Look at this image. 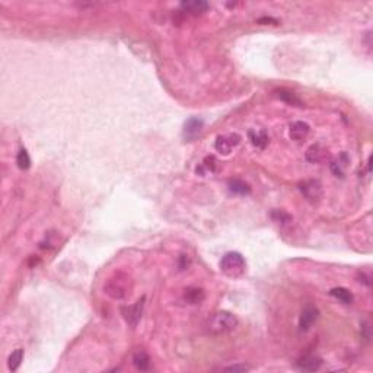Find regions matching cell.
<instances>
[{"mask_svg":"<svg viewBox=\"0 0 373 373\" xmlns=\"http://www.w3.org/2000/svg\"><path fill=\"white\" fill-rule=\"evenodd\" d=\"M300 191L302 194L309 200V201H318L322 196V185L316 179H309L300 184Z\"/></svg>","mask_w":373,"mask_h":373,"instance_id":"6","label":"cell"},{"mask_svg":"<svg viewBox=\"0 0 373 373\" xmlns=\"http://www.w3.org/2000/svg\"><path fill=\"white\" fill-rule=\"evenodd\" d=\"M133 363L139 371H147L150 368V357L144 351H137L133 356Z\"/></svg>","mask_w":373,"mask_h":373,"instance_id":"17","label":"cell"},{"mask_svg":"<svg viewBox=\"0 0 373 373\" xmlns=\"http://www.w3.org/2000/svg\"><path fill=\"white\" fill-rule=\"evenodd\" d=\"M204 299H206L204 291L199 287H190L184 293V300L190 305H200Z\"/></svg>","mask_w":373,"mask_h":373,"instance_id":"14","label":"cell"},{"mask_svg":"<svg viewBox=\"0 0 373 373\" xmlns=\"http://www.w3.org/2000/svg\"><path fill=\"white\" fill-rule=\"evenodd\" d=\"M322 366V360L316 356H305L297 362V368L306 372H316Z\"/></svg>","mask_w":373,"mask_h":373,"instance_id":"11","label":"cell"},{"mask_svg":"<svg viewBox=\"0 0 373 373\" xmlns=\"http://www.w3.org/2000/svg\"><path fill=\"white\" fill-rule=\"evenodd\" d=\"M238 327V318L226 311L216 312L210 315L206 322V328L211 334H226V332L233 331Z\"/></svg>","mask_w":373,"mask_h":373,"instance_id":"2","label":"cell"},{"mask_svg":"<svg viewBox=\"0 0 373 373\" xmlns=\"http://www.w3.org/2000/svg\"><path fill=\"white\" fill-rule=\"evenodd\" d=\"M229 190H230V193L238 194V196H247L251 193V187L242 179H230Z\"/></svg>","mask_w":373,"mask_h":373,"instance_id":"15","label":"cell"},{"mask_svg":"<svg viewBox=\"0 0 373 373\" xmlns=\"http://www.w3.org/2000/svg\"><path fill=\"white\" fill-rule=\"evenodd\" d=\"M309 131H311V127L305 121H294L289 127V134H290L291 140H296V142L306 139Z\"/></svg>","mask_w":373,"mask_h":373,"instance_id":"9","label":"cell"},{"mask_svg":"<svg viewBox=\"0 0 373 373\" xmlns=\"http://www.w3.org/2000/svg\"><path fill=\"white\" fill-rule=\"evenodd\" d=\"M143 309H144V297L140 299L139 302H136L134 305L124 306L121 308V315L125 319V322L131 327H136L137 322L140 321L142 315H143Z\"/></svg>","mask_w":373,"mask_h":373,"instance_id":"4","label":"cell"},{"mask_svg":"<svg viewBox=\"0 0 373 373\" xmlns=\"http://www.w3.org/2000/svg\"><path fill=\"white\" fill-rule=\"evenodd\" d=\"M273 217L277 220V222H282V223H286V222H290V216L283 213V211H274L273 213Z\"/></svg>","mask_w":373,"mask_h":373,"instance_id":"23","label":"cell"},{"mask_svg":"<svg viewBox=\"0 0 373 373\" xmlns=\"http://www.w3.org/2000/svg\"><path fill=\"white\" fill-rule=\"evenodd\" d=\"M190 258L187 257V255H181V258H179V268L181 270H185V268H188L190 267Z\"/></svg>","mask_w":373,"mask_h":373,"instance_id":"24","label":"cell"},{"mask_svg":"<svg viewBox=\"0 0 373 373\" xmlns=\"http://www.w3.org/2000/svg\"><path fill=\"white\" fill-rule=\"evenodd\" d=\"M318 315H319V312H318V309H316L315 306H312V305L306 306V308L302 311V314H300V318H299V328H300L302 331H308V330L316 322Z\"/></svg>","mask_w":373,"mask_h":373,"instance_id":"7","label":"cell"},{"mask_svg":"<svg viewBox=\"0 0 373 373\" xmlns=\"http://www.w3.org/2000/svg\"><path fill=\"white\" fill-rule=\"evenodd\" d=\"M223 371L226 372H247L249 371V366L247 365H233V366H229V368H225Z\"/></svg>","mask_w":373,"mask_h":373,"instance_id":"22","label":"cell"},{"mask_svg":"<svg viewBox=\"0 0 373 373\" xmlns=\"http://www.w3.org/2000/svg\"><path fill=\"white\" fill-rule=\"evenodd\" d=\"M245 258L239 252H228L220 259V270L229 277H241L245 273Z\"/></svg>","mask_w":373,"mask_h":373,"instance_id":"3","label":"cell"},{"mask_svg":"<svg viewBox=\"0 0 373 373\" xmlns=\"http://www.w3.org/2000/svg\"><path fill=\"white\" fill-rule=\"evenodd\" d=\"M181 9L188 15H201L208 9V3L204 0H187L181 3Z\"/></svg>","mask_w":373,"mask_h":373,"instance_id":"8","label":"cell"},{"mask_svg":"<svg viewBox=\"0 0 373 373\" xmlns=\"http://www.w3.org/2000/svg\"><path fill=\"white\" fill-rule=\"evenodd\" d=\"M203 168L210 171V172H214V171L217 169V161H216V158H214V156H207V158L204 159V162H203Z\"/></svg>","mask_w":373,"mask_h":373,"instance_id":"21","label":"cell"},{"mask_svg":"<svg viewBox=\"0 0 373 373\" xmlns=\"http://www.w3.org/2000/svg\"><path fill=\"white\" fill-rule=\"evenodd\" d=\"M24 360V350L22 348H16L15 351H12V354L9 356V360H7V366L12 372L18 371L21 363Z\"/></svg>","mask_w":373,"mask_h":373,"instance_id":"18","label":"cell"},{"mask_svg":"<svg viewBox=\"0 0 373 373\" xmlns=\"http://www.w3.org/2000/svg\"><path fill=\"white\" fill-rule=\"evenodd\" d=\"M330 293H331L332 297H335L337 300H340L344 305H351L353 300H354L353 293L348 290V289H344V287H335Z\"/></svg>","mask_w":373,"mask_h":373,"instance_id":"16","label":"cell"},{"mask_svg":"<svg viewBox=\"0 0 373 373\" xmlns=\"http://www.w3.org/2000/svg\"><path fill=\"white\" fill-rule=\"evenodd\" d=\"M16 164L19 166V169H22V171H27L31 166V158H29V155L25 149L19 150V153L16 156Z\"/></svg>","mask_w":373,"mask_h":373,"instance_id":"20","label":"cell"},{"mask_svg":"<svg viewBox=\"0 0 373 373\" xmlns=\"http://www.w3.org/2000/svg\"><path fill=\"white\" fill-rule=\"evenodd\" d=\"M133 290V280L124 271H115L104 283V293L114 300H124Z\"/></svg>","mask_w":373,"mask_h":373,"instance_id":"1","label":"cell"},{"mask_svg":"<svg viewBox=\"0 0 373 373\" xmlns=\"http://www.w3.org/2000/svg\"><path fill=\"white\" fill-rule=\"evenodd\" d=\"M203 127H204L203 120H200V118H190L185 123V125H184V137L188 139V140L196 139L201 133Z\"/></svg>","mask_w":373,"mask_h":373,"instance_id":"10","label":"cell"},{"mask_svg":"<svg viewBox=\"0 0 373 373\" xmlns=\"http://www.w3.org/2000/svg\"><path fill=\"white\" fill-rule=\"evenodd\" d=\"M249 140H251V143L255 146V147H258V149H265L267 147V144H268V134H267V131L265 130H251L249 131Z\"/></svg>","mask_w":373,"mask_h":373,"instance_id":"13","label":"cell"},{"mask_svg":"<svg viewBox=\"0 0 373 373\" xmlns=\"http://www.w3.org/2000/svg\"><path fill=\"white\" fill-rule=\"evenodd\" d=\"M277 96L282 99V101H285V102H287V104H290V105H302V102H300V99L293 93V92H289V90H279L277 92Z\"/></svg>","mask_w":373,"mask_h":373,"instance_id":"19","label":"cell"},{"mask_svg":"<svg viewBox=\"0 0 373 373\" xmlns=\"http://www.w3.org/2000/svg\"><path fill=\"white\" fill-rule=\"evenodd\" d=\"M327 158V150L321 144H312L306 152V159L312 164L322 162Z\"/></svg>","mask_w":373,"mask_h":373,"instance_id":"12","label":"cell"},{"mask_svg":"<svg viewBox=\"0 0 373 373\" xmlns=\"http://www.w3.org/2000/svg\"><path fill=\"white\" fill-rule=\"evenodd\" d=\"M239 143H241V137L238 134H225L216 139L214 147L220 155H229L232 149L236 147Z\"/></svg>","mask_w":373,"mask_h":373,"instance_id":"5","label":"cell"}]
</instances>
